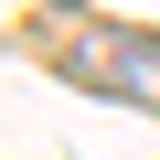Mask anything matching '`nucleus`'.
Returning <instances> with one entry per match:
<instances>
[{
	"label": "nucleus",
	"instance_id": "nucleus-1",
	"mask_svg": "<svg viewBox=\"0 0 160 160\" xmlns=\"http://www.w3.org/2000/svg\"><path fill=\"white\" fill-rule=\"evenodd\" d=\"M75 86H96V96H128V107H160V43L149 32H64L53 53Z\"/></svg>",
	"mask_w": 160,
	"mask_h": 160
}]
</instances>
